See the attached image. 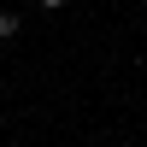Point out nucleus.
Here are the masks:
<instances>
[{
	"instance_id": "f03ea898",
	"label": "nucleus",
	"mask_w": 147,
	"mask_h": 147,
	"mask_svg": "<svg viewBox=\"0 0 147 147\" xmlns=\"http://www.w3.org/2000/svg\"><path fill=\"white\" fill-rule=\"evenodd\" d=\"M35 6H47V12H59V6H65V0H35Z\"/></svg>"
},
{
	"instance_id": "f257e3e1",
	"label": "nucleus",
	"mask_w": 147,
	"mask_h": 147,
	"mask_svg": "<svg viewBox=\"0 0 147 147\" xmlns=\"http://www.w3.org/2000/svg\"><path fill=\"white\" fill-rule=\"evenodd\" d=\"M24 30V18H18V12H12V6H0V41H12V35H18Z\"/></svg>"
}]
</instances>
